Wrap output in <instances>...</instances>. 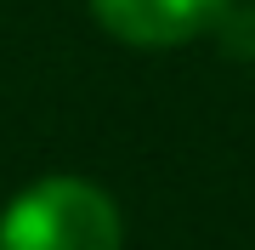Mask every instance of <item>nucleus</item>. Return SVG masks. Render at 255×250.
Here are the masks:
<instances>
[{
  "label": "nucleus",
  "instance_id": "f257e3e1",
  "mask_svg": "<svg viewBox=\"0 0 255 250\" xmlns=\"http://www.w3.org/2000/svg\"><path fill=\"white\" fill-rule=\"evenodd\" d=\"M0 250H119V211L85 176H46L0 211Z\"/></svg>",
  "mask_w": 255,
  "mask_h": 250
},
{
  "label": "nucleus",
  "instance_id": "f03ea898",
  "mask_svg": "<svg viewBox=\"0 0 255 250\" xmlns=\"http://www.w3.org/2000/svg\"><path fill=\"white\" fill-rule=\"evenodd\" d=\"M227 11V0H91V17L125 46H182Z\"/></svg>",
  "mask_w": 255,
  "mask_h": 250
}]
</instances>
